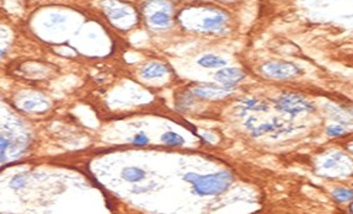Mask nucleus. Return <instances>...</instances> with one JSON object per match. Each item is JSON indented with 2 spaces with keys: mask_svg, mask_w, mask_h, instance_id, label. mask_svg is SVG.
Wrapping results in <instances>:
<instances>
[{
  "mask_svg": "<svg viewBox=\"0 0 353 214\" xmlns=\"http://www.w3.org/2000/svg\"><path fill=\"white\" fill-rule=\"evenodd\" d=\"M225 21H227V19H225L224 15H213V16L206 17V19L203 20V25L202 26H203L204 30H218L224 25Z\"/></svg>",
  "mask_w": 353,
  "mask_h": 214,
  "instance_id": "8",
  "label": "nucleus"
},
{
  "mask_svg": "<svg viewBox=\"0 0 353 214\" xmlns=\"http://www.w3.org/2000/svg\"><path fill=\"white\" fill-rule=\"evenodd\" d=\"M245 74L237 68H225L217 72L216 79L227 86H233L244 79Z\"/></svg>",
  "mask_w": 353,
  "mask_h": 214,
  "instance_id": "4",
  "label": "nucleus"
},
{
  "mask_svg": "<svg viewBox=\"0 0 353 214\" xmlns=\"http://www.w3.org/2000/svg\"><path fill=\"white\" fill-rule=\"evenodd\" d=\"M133 143L135 144V146H146V144L149 143V138H148L144 133H138L134 137Z\"/></svg>",
  "mask_w": 353,
  "mask_h": 214,
  "instance_id": "16",
  "label": "nucleus"
},
{
  "mask_svg": "<svg viewBox=\"0 0 353 214\" xmlns=\"http://www.w3.org/2000/svg\"><path fill=\"white\" fill-rule=\"evenodd\" d=\"M333 197L335 201L340 203H346V202L353 201V189L352 188H336L333 192Z\"/></svg>",
  "mask_w": 353,
  "mask_h": 214,
  "instance_id": "12",
  "label": "nucleus"
},
{
  "mask_svg": "<svg viewBox=\"0 0 353 214\" xmlns=\"http://www.w3.org/2000/svg\"><path fill=\"white\" fill-rule=\"evenodd\" d=\"M261 72L270 78L277 79H288L300 74V69L292 63L286 62H270L261 67Z\"/></svg>",
  "mask_w": 353,
  "mask_h": 214,
  "instance_id": "3",
  "label": "nucleus"
},
{
  "mask_svg": "<svg viewBox=\"0 0 353 214\" xmlns=\"http://www.w3.org/2000/svg\"><path fill=\"white\" fill-rule=\"evenodd\" d=\"M10 147V140L8 138L0 137V156H3L5 154V152L9 149Z\"/></svg>",
  "mask_w": 353,
  "mask_h": 214,
  "instance_id": "18",
  "label": "nucleus"
},
{
  "mask_svg": "<svg viewBox=\"0 0 353 214\" xmlns=\"http://www.w3.org/2000/svg\"><path fill=\"white\" fill-rule=\"evenodd\" d=\"M122 177L129 182H138L146 177V173L138 168H126L122 171Z\"/></svg>",
  "mask_w": 353,
  "mask_h": 214,
  "instance_id": "9",
  "label": "nucleus"
},
{
  "mask_svg": "<svg viewBox=\"0 0 353 214\" xmlns=\"http://www.w3.org/2000/svg\"><path fill=\"white\" fill-rule=\"evenodd\" d=\"M198 64L204 68H222L227 65V62L224 59L219 58V57L214 56V54H207V56H203L198 60Z\"/></svg>",
  "mask_w": 353,
  "mask_h": 214,
  "instance_id": "7",
  "label": "nucleus"
},
{
  "mask_svg": "<svg viewBox=\"0 0 353 214\" xmlns=\"http://www.w3.org/2000/svg\"><path fill=\"white\" fill-rule=\"evenodd\" d=\"M326 132L330 137H336V135H340L343 133V128L341 127V126H330Z\"/></svg>",
  "mask_w": 353,
  "mask_h": 214,
  "instance_id": "17",
  "label": "nucleus"
},
{
  "mask_svg": "<svg viewBox=\"0 0 353 214\" xmlns=\"http://www.w3.org/2000/svg\"><path fill=\"white\" fill-rule=\"evenodd\" d=\"M243 108L244 110H251V111H267L268 108L266 105H264L262 102H258L255 99H247L243 102Z\"/></svg>",
  "mask_w": 353,
  "mask_h": 214,
  "instance_id": "14",
  "label": "nucleus"
},
{
  "mask_svg": "<svg viewBox=\"0 0 353 214\" xmlns=\"http://www.w3.org/2000/svg\"><path fill=\"white\" fill-rule=\"evenodd\" d=\"M161 140L165 144H168V146L174 147H180L185 143V139L180 134L175 133V132H167V133H164L161 135Z\"/></svg>",
  "mask_w": 353,
  "mask_h": 214,
  "instance_id": "13",
  "label": "nucleus"
},
{
  "mask_svg": "<svg viewBox=\"0 0 353 214\" xmlns=\"http://www.w3.org/2000/svg\"><path fill=\"white\" fill-rule=\"evenodd\" d=\"M169 72L167 65L161 64V63H149L142 69V77L144 79H155V78L164 77Z\"/></svg>",
  "mask_w": 353,
  "mask_h": 214,
  "instance_id": "6",
  "label": "nucleus"
},
{
  "mask_svg": "<svg viewBox=\"0 0 353 214\" xmlns=\"http://www.w3.org/2000/svg\"><path fill=\"white\" fill-rule=\"evenodd\" d=\"M127 15H128V10H127V9L114 8L108 10V16H110L112 20H120V19H122V17L127 16Z\"/></svg>",
  "mask_w": 353,
  "mask_h": 214,
  "instance_id": "15",
  "label": "nucleus"
},
{
  "mask_svg": "<svg viewBox=\"0 0 353 214\" xmlns=\"http://www.w3.org/2000/svg\"><path fill=\"white\" fill-rule=\"evenodd\" d=\"M231 91H233L231 86H227V85H224L222 87H218V86L198 87V89L194 90L195 94L197 95L198 98H202V99H220L229 95Z\"/></svg>",
  "mask_w": 353,
  "mask_h": 214,
  "instance_id": "5",
  "label": "nucleus"
},
{
  "mask_svg": "<svg viewBox=\"0 0 353 214\" xmlns=\"http://www.w3.org/2000/svg\"><path fill=\"white\" fill-rule=\"evenodd\" d=\"M277 110L280 112L297 116L303 112H313L314 106L305 99L295 94H286L277 100L276 102Z\"/></svg>",
  "mask_w": 353,
  "mask_h": 214,
  "instance_id": "2",
  "label": "nucleus"
},
{
  "mask_svg": "<svg viewBox=\"0 0 353 214\" xmlns=\"http://www.w3.org/2000/svg\"><path fill=\"white\" fill-rule=\"evenodd\" d=\"M282 128L280 127V125L278 122H277L276 120L273 121V122L271 123H264V125H260L257 126V127H252L251 128V133L253 137H260V135L265 134V133H268V132H272V131H276V129H279Z\"/></svg>",
  "mask_w": 353,
  "mask_h": 214,
  "instance_id": "10",
  "label": "nucleus"
},
{
  "mask_svg": "<svg viewBox=\"0 0 353 214\" xmlns=\"http://www.w3.org/2000/svg\"><path fill=\"white\" fill-rule=\"evenodd\" d=\"M186 181L194 185L195 191L201 196L219 195L230 186L233 175L227 171L209 175H197L194 173L186 174L183 177Z\"/></svg>",
  "mask_w": 353,
  "mask_h": 214,
  "instance_id": "1",
  "label": "nucleus"
},
{
  "mask_svg": "<svg viewBox=\"0 0 353 214\" xmlns=\"http://www.w3.org/2000/svg\"><path fill=\"white\" fill-rule=\"evenodd\" d=\"M349 210H351V212H353V203L351 204V207H349Z\"/></svg>",
  "mask_w": 353,
  "mask_h": 214,
  "instance_id": "20",
  "label": "nucleus"
},
{
  "mask_svg": "<svg viewBox=\"0 0 353 214\" xmlns=\"http://www.w3.org/2000/svg\"><path fill=\"white\" fill-rule=\"evenodd\" d=\"M150 23L154 26H159V27H164L168 26L170 23V15L165 11H155L152 16H150Z\"/></svg>",
  "mask_w": 353,
  "mask_h": 214,
  "instance_id": "11",
  "label": "nucleus"
},
{
  "mask_svg": "<svg viewBox=\"0 0 353 214\" xmlns=\"http://www.w3.org/2000/svg\"><path fill=\"white\" fill-rule=\"evenodd\" d=\"M23 185H25V179L21 176L14 177L10 182V186L13 188H21V187H23Z\"/></svg>",
  "mask_w": 353,
  "mask_h": 214,
  "instance_id": "19",
  "label": "nucleus"
}]
</instances>
